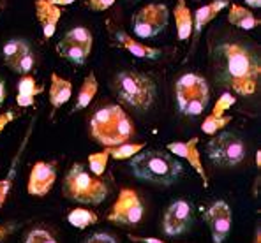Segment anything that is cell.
<instances>
[{"mask_svg": "<svg viewBox=\"0 0 261 243\" xmlns=\"http://www.w3.org/2000/svg\"><path fill=\"white\" fill-rule=\"evenodd\" d=\"M212 69L217 85L242 97L258 92L261 59L256 48L242 41H222L212 46Z\"/></svg>", "mask_w": 261, "mask_h": 243, "instance_id": "6da1fadb", "label": "cell"}, {"mask_svg": "<svg viewBox=\"0 0 261 243\" xmlns=\"http://www.w3.org/2000/svg\"><path fill=\"white\" fill-rule=\"evenodd\" d=\"M129 169L136 178L148 183H155L161 187H168L178 182L184 168L175 155L163 150H141L134 157H130Z\"/></svg>", "mask_w": 261, "mask_h": 243, "instance_id": "7a4b0ae2", "label": "cell"}, {"mask_svg": "<svg viewBox=\"0 0 261 243\" xmlns=\"http://www.w3.org/2000/svg\"><path fill=\"white\" fill-rule=\"evenodd\" d=\"M90 136L105 148L129 143L134 136V125L120 104H110L90 118Z\"/></svg>", "mask_w": 261, "mask_h": 243, "instance_id": "3957f363", "label": "cell"}, {"mask_svg": "<svg viewBox=\"0 0 261 243\" xmlns=\"http://www.w3.org/2000/svg\"><path fill=\"white\" fill-rule=\"evenodd\" d=\"M113 92L124 104L134 110H150L155 102L157 88L150 76L138 71H120L113 78Z\"/></svg>", "mask_w": 261, "mask_h": 243, "instance_id": "277c9868", "label": "cell"}, {"mask_svg": "<svg viewBox=\"0 0 261 243\" xmlns=\"http://www.w3.org/2000/svg\"><path fill=\"white\" fill-rule=\"evenodd\" d=\"M62 192L67 199L80 204H101L108 198V185L90 175L83 164H72L65 173Z\"/></svg>", "mask_w": 261, "mask_h": 243, "instance_id": "5b68a950", "label": "cell"}, {"mask_svg": "<svg viewBox=\"0 0 261 243\" xmlns=\"http://www.w3.org/2000/svg\"><path fill=\"white\" fill-rule=\"evenodd\" d=\"M206 155L212 164L221 168H235L247 157V145L237 134L221 130L206 143Z\"/></svg>", "mask_w": 261, "mask_h": 243, "instance_id": "8992f818", "label": "cell"}, {"mask_svg": "<svg viewBox=\"0 0 261 243\" xmlns=\"http://www.w3.org/2000/svg\"><path fill=\"white\" fill-rule=\"evenodd\" d=\"M170 11L164 4H147L133 18V32L141 39H152L168 26Z\"/></svg>", "mask_w": 261, "mask_h": 243, "instance_id": "52a82bcc", "label": "cell"}, {"mask_svg": "<svg viewBox=\"0 0 261 243\" xmlns=\"http://www.w3.org/2000/svg\"><path fill=\"white\" fill-rule=\"evenodd\" d=\"M143 201L138 192L133 188H122L117 201L108 211V221L117 226H138L143 219Z\"/></svg>", "mask_w": 261, "mask_h": 243, "instance_id": "ba28073f", "label": "cell"}, {"mask_svg": "<svg viewBox=\"0 0 261 243\" xmlns=\"http://www.w3.org/2000/svg\"><path fill=\"white\" fill-rule=\"evenodd\" d=\"M194 219L193 204L186 199H176L166 208L163 215V231L168 236L184 234L191 227Z\"/></svg>", "mask_w": 261, "mask_h": 243, "instance_id": "9c48e42d", "label": "cell"}, {"mask_svg": "<svg viewBox=\"0 0 261 243\" xmlns=\"http://www.w3.org/2000/svg\"><path fill=\"white\" fill-rule=\"evenodd\" d=\"M203 221L206 222L212 234L214 243H224L233 226L231 208L226 201H214L203 213Z\"/></svg>", "mask_w": 261, "mask_h": 243, "instance_id": "30bf717a", "label": "cell"}, {"mask_svg": "<svg viewBox=\"0 0 261 243\" xmlns=\"http://www.w3.org/2000/svg\"><path fill=\"white\" fill-rule=\"evenodd\" d=\"M175 95H176V104H178L180 111L184 110L187 101L193 97H198L199 101L208 106V102H210L208 81L203 78V76L194 74V72L184 74L182 78H178L175 83Z\"/></svg>", "mask_w": 261, "mask_h": 243, "instance_id": "8fae6325", "label": "cell"}, {"mask_svg": "<svg viewBox=\"0 0 261 243\" xmlns=\"http://www.w3.org/2000/svg\"><path fill=\"white\" fill-rule=\"evenodd\" d=\"M57 180V169L53 162H36L30 169L29 183H27V192L30 196H37L43 198L51 191Z\"/></svg>", "mask_w": 261, "mask_h": 243, "instance_id": "7c38bea8", "label": "cell"}, {"mask_svg": "<svg viewBox=\"0 0 261 243\" xmlns=\"http://www.w3.org/2000/svg\"><path fill=\"white\" fill-rule=\"evenodd\" d=\"M198 138H191L189 141H173L168 145V152L175 157H180V159H186L189 162V166L198 173V176L203 180V187H208V175L205 173V168H203V160L201 155H199L198 150Z\"/></svg>", "mask_w": 261, "mask_h": 243, "instance_id": "4fadbf2b", "label": "cell"}, {"mask_svg": "<svg viewBox=\"0 0 261 243\" xmlns=\"http://www.w3.org/2000/svg\"><path fill=\"white\" fill-rule=\"evenodd\" d=\"M113 37H115V41L118 42V46H122L124 49H127L130 55L138 57V59L157 60L161 55H163V51H161L159 48H152V46H145L143 42L134 41L127 32H124V30H120V29L113 30Z\"/></svg>", "mask_w": 261, "mask_h": 243, "instance_id": "5bb4252c", "label": "cell"}, {"mask_svg": "<svg viewBox=\"0 0 261 243\" xmlns=\"http://www.w3.org/2000/svg\"><path fill=\"white\" fill-rule=\"evenodd\" d=\"M62 16V9L53 6L49 0H36V18L41 23V29L46 39L53 37L59 25V20Z\"/></svg>", "mask_w": 261, "mask_h": 243, "instance_id": "9a60e30c", "label": "cell"}, {"mask_svg": "<svg viewBox=\"0 0 261 243\" xmlns=\"http://www.w3.org/2000/svg\"><path fill=\"white\" fill-rule=\"evenodd\" d=\"M228 6H229V0H212L210 4H206V6L199 7V9L196 11V13L193 14V18H194V30H193L194 42L199 37L201 30L205 29V26L208 25V23L212 21L217 14L221 13L222 9H226Z\"/></svg>", "mask_w": 261, "mask_h": 243, "instance_id": "2e32d148", "label": "cell"}, {"mask_svg": "<svg viewBox=\"0 0 261 243\" xmlns=\"http://www.w3.org/2000/svg\"><path fill=\"white\" fill-rule=\"evenodd\" d=\"M173 16H175L178 39L180 41L191 39V37H193V30H194V18H193V11L189 9L186 0H176Z\"/></svg>", "mask_w": 261, "mask_h": 243, "instance_id": "e0dca14e", "label": "cell"}, {"mask_svg": "<svg viewBox=\"0 0 261 243\" xmlns=\"http://www.w3.org/2000/svg\"><path fill=\"white\" fill-rule=\"evenodd\" d=\"M72 95V83L69 79L60 78L59 74L53 72L51 83H49V102H51L53 110L62 107L65 102H69Z\"/></svg>", "mask_w": 261, "mask_h": 243, "instance_id": "ac0fdd59", "label": "cell"}, {"mask_svg": "<svg viewBox=\"0 0 261 243\" xmlns=\"http://www.w3.org/2000/svg\"><path fill=\"white\" fill-rule=\"evenodd\" d=\"M29 51H32V48H30V44L25 39H9L2 48L4 64H6L11 71H16L20 60Z\"/></svg>", "mask_w": 261, "mask_h": 243, "instance_id": "d6986e66", "label": "cell"}, {"mask_svg": "<svg viewBox=\"0 0 261 243\" xmlns=\"http://www.w3.org/2000/svg\"><path fill=\"white\" fill-rule=\"evenodd\" d=\"M228 21L231 25L239 26L242 30H252L259 25V20L251 13L249 9H245L240 4H229V13H228Z\"/></svg>", "mask_w": 261, "mask_h": 243, "instance_id": "ffe728a7", "label": "cell"}, {"mask_svg": "<svg viewBox=\"0 0 261 243\" xmlns=\"http://www.w3.org/2000/svg\"><path fill=\"white\" fill-rule=\"evenodd\" d=\"M97 88H99L97 78H95L94 72H90V74L83 79L82 88H80V92H78V97H76V102H74V106H72V111H82L90 106V102L94 101L95 94H97Z\"/></svg>", "mask_w": 261, "mask_h": 243, "instance_id": "44dd1931", "label": "cell"}, {"mask_svg": "<svg viewBox=\"0 0 261 243\" xmlns=\"http://www.w3.org/2000/svg\"><path fill=\"white\" fill-rule=\"evenodd\" d=\"M57 51H59V55H62L64 59H67L69 62H72V64H76V65H83L87 62L88 55H90V53L85 51L83 48L72 44V42H67L65 39H62L57 44Z\"/></svg>", "mask_w": 261, "mask_h": 243, "instance_id": "7402d4cb", "label": "cell"}, {"mask_svg": "<svg viewBox=\"0 0 261 243\" xmlns=\"http://www.w3.org/2000/svg\"><path fill=\"white\" fill-rule=\"evenodd\" d=\"M67 221L72 227H76V229H87L88 226L97 224L99 217L95 211L87 210V208H74V210L69 211Z\"/></svg>", "mask_w": 261, "mask_h": 243, "instance_id": "603a6c76", "label": "cell"}, {"mask_svg": "<svg viewBox=\"0 0 261 243\" xmlns=\"http://www.w3.org/2000/svg\"><path fill=\"white\" fill-rule=\"evenodd\" d=\"M64 39L67 42H72V44L80 46L85 51L90 53L92 51V44H94V37H92V32L85 26H74L69 32H65Z\"/></svg>", "mask_w": 261, "mask_h": 243, "instance_id": "cb8c5ba5", "label": "cell"}, {"mask_svg": "<svg viewBox=\"0 0 261 243\" xmlns=\"http://www.w3.org/2000/svg\"><path fill=\"white\" fill-rule=\"evenodd\" d=\"M143 148H145V143H124V145L106 148V152L115 160H127L130 157L136 155V153H140Z\"/></svg>", "mask_w": 261, "mask_h": 243, "instance_id": "d4e9b609", "label": "cell"}, {"mask_svg": "<svg viewBox=\"0 0 261 243\" xmlns=\"http://www.w3.org/2000/svg\"><path fill=\"white\" fill-rule=\"evenodd\" d=\"M16 90H18V94H20V95H27V97H36V95L43 94L44 87L37 83V81L34 79V76L27 74V76H21L20 81H18Z\"/></svg>", "mask_w": 261, "mask_h": 243, "instance_id": "484cf974", "label": "cell"}, {"mask_svg": "<svg viewBox=\"0 0 261 243\" xmlns=\"http://www.w3.org/2000/svg\"><path fill=\"white\" fill-rule=\"evenodd\" d=\"M108 160H110V155H108V152H106V148L102 150V152L90 153V155H88V166H90L92 175L97 176V178H101L106 171Z\"/></svg>", "mask_w": 261, "mask_h": 243, "instance_id": "4316f807", "label": "cell"}, {"mask_svg": "<svg viewBox=\"0 0 261 243\" xmlns=\"http://www.w3.org/2000/svg\"><path fill=\"white\" fill-rule=\"evenodd\" d=\"M229 122H231V117H212V115H208L201 123V130L208 136H214V134L221 132Z\"/></svg>", "mask_w": 261, "mask_h": 243, "instance_id": "83f0119b", "label": "cell"}, {"mask_svg": "<svg viewBox=\"0 0 261 243\" xmlns=\"http://www.w3.org/2000/svg\"><path fill=\"white\" fill-rule=\"evenodd\" d=\"M235 102H237L235 95H233L231 92H224V94L217 99V102L214 104V110H212V113H210V115H212V117H224V113Z\"/></svg>", "mask_w": 261, "mask_h": 243, "instance_id": "f1b7e54d", "label": "cell"}, {"mask_svg": "<svg viewBox=\"0 0 261 243\" xmlns=\"http://www.w3.org/2000/svg\"><path fill=\"white\" fill-rule=\"evenodd\" d=\"M14 175H16V166H13L9 171V175L6 176L4 180H0V208L6 204L7 198H9V192L13 188V183H14Z\"/></svg>", "mask_w": 261, "mask_h": 243, "instance_id": "f546056e", "label": "cell"}, {"mask_svg": "<svg viewBox=\"0 0 261 243\" xmlns=\"http://www.w3.org/2000/svg\"><path fill=\"white\" fill-rule=\"evenodd\" d=\"M25 243H57L55 236L46 229H32L25 238Z\"/></svg>", "mask_w": 261, "mask_h": 243, "instance_id": "4dcf8cb0", "label": "cell"}, {"mask_svg": "<svg viewBox=\"0 0 261 243\" xmlns=\"http://www.w3.org/2000/svg\"><path fill=\"white\" fill-rule=\"evenodd\" d=\"M34 67H36V57H34V53H32V51H29V53H27V55L20 60V64H18V67H16V71H14V72L27 76V74H30V72H32V69H34Z\"/></svg>", "mask_w": 261, "mask_h": 243, "instance_id": "1f68e13d", "label": "cell"}, {"mask_svg": "<svg viewBox=\"0 0 261 243\" xmlns=\"http://www.w3.org/2000/svg\"><path fill=\"white\" fill-rule=\"evenodd\" d=\"M85 243H118L117 238L108 233H94L90 238H87Z\"/></svg>", "mask_w": 261, "mask_h": 243, "instance_id": "d6a6232c", "label": "cell"}, {"mask_svg": "<svg viewBox=\"0 0 261 243\" xmlns=\"http://www.w3.org/2000/svg\"><path fill=\"white\" fill-rule=\"evenodd\" d=\"M88 7L92 11H106L115 4V0H88Z\"/></svg>", "mask_w": 261, "mask_h": 243, "instance_id": "836d02e7", "label": "cell"}, {"mask_svg": "<svg viewBox=\"0 0 261 243\" xmlns=\"http://www.w3.org/2000/svg\"><path fill=\"white\" fill-rule=\"evenodd\" d=\"M129 240L134 241V243H166L159 238H152V236H138V234H129Z\"/></svg>", "mask_w": 261, "mask_h": 243, "instance_id": "e575fe53", "label": "cell"}, {"mask_svg": "<svg viewBox=\"0 0 261 243\" xmlns=\"http://www.w3.org/2000/svg\"><path fill=\"white\" fill-rule=\"evenodd\" d=\"M14 120V111H6L4 115H0V134H2V130L6 129L7 125H9L11 122Z\"/></svg>", "mask_w": 261, "mask_h": 243, "instance_id": "d590c367", "label": "cell"}, {"mask_svg": "<svg viewBox=\"0 0 261 243\" xmlns=\"http://www.w3.org/2000/svg\"><path fill=\"white\" fill-rule=\"evenodd\" d=\"M16 104L20 107H30L36 104V97H27V95H16Z\"/></svg>", "mask_w": 261, "mask_h": 243, "instance_id": "8d00e7d4", "label": "cell"}, {"mask_svg": "<svg viewBox=\"0 0 261 243\" xmlns=\"http://www.w3.org/2000/svg\"><path fill=\"white\" fill-rule=\"evenodd\" d=\"M6 95H7V92H6V83H4V81L0 79V107L4 106V101H6Z\"/></svg>", "mask_w": 261, "mask_h": 243, "instance_id": "74e56055", "label": "cell"}, {"mask_svg": "<svg viewBox=\"0 0 261 243\" xmlns=\"http://www.w3.org/2000/svg\"><path fill=\"white\" fill-rule=\"evenodd\" d=\"M49 2L57 7H64V6H71V4H74L76 0H49Z\"/></svg>", "mask_w": 261, "mask_h": 243, "instance_id": "f35d334b", "label": "cell"}, {"mask_svg": "<svg viewBox=\"0 0 261 243\" xmlns=\"http://www.w3.org/2000/svg\"><path fill=\"white\" fill-rule=\"evenodd\" d=\"M9 233H11V227H7V226H0V243H2L4 240H6L7 236H9Z\"/></svg>", "mask_w": 261, "mask_h": 243, "instance_id": "ab89813d", "label": "cell"}, {"mask_svg": "<svg viewBox=\"0 0 261 243\" xmlns=\"http://www.w3.org/2000/svg\"><path fill=\"white\" fill-rule=\"evenodd\" d=\"M245 4H249L251 7H261V0H245Z\"/></svg>", "mask_w": 261, "mask_h": 243, "instance_id": "60d3db41", "label": "cell"}, {"mask_svg": "<svg viewBox=\"0 0 261 243\" xmlns=\"http://www.w3.org/2000/svg\"><path fill=\"white\" fill-rule=\"evenodd\" d=\"M254 243H261V231H259V227H258V231H256V234H254Z\"/></svg>", "mask_w": 261, "mask_h": 243, "instance_id": "b9f144b4", "label": "cell"}, {"mask_svg": "<svg viewBox=\"0 0 261 243\" xmlns=\"http://www.w3.org/2000/svg\"><path fill=\"white\" fill-rule=\"evenodd\" d=\"M256 166H258V168L261 166V152L256 153Z\"/></svg>", "mask_w": 261, "mask_h": 243, "instance_id": "7bdbcfd3", "label": "cell"}]
</instances>
